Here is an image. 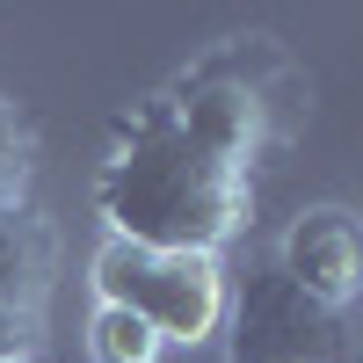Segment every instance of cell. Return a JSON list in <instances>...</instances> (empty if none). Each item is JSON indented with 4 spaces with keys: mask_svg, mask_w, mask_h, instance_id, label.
Segmentation results:
<instances>
[{
    "mask_svg": "<svg viewBox=\"0 0 363 363\" xmlns=\"http://www.w3.org/2000/svg\"><path fill=\"white\" fill-rule=\"evenodd\" d=\"M95 211L102 233L138 240V247L225 255L255 225V174L203 153L167 116L160 95H138L109 124V153L95 167Z\"/></svg>",
    "mask_w": 363,
    "mask_h": 363,
    "instance_id": "1",
    "label": "cell"
},
{
    "mask_svg": "<svg viewBox=\"0 0 363 363\" xmlns=\"http://www.w3.org/2000/svg\"><path fill=\"white\" fill-rule=\"evenodd\" d=\"M153 95L167 102V116L203 145V153H218L240 174H255L277 153H291L298 131H306V116H313L306 66H298L277 37H262V29L218 37L174 80H160Z\"/></svg>",
    "mask_w": 363,
    "mask_h": 363,
    "instance_id": "2",
    "label": "cell"
},
{
    "mask_svg": "<svg viewBox=\"0 0 363 363\" xmlns=\"http://www.w3.org/2000/svg\"><path fill=\"white\" fill-rule=\"evenodd\" d=\"M87 284L95 306L138 313L167 349H211L225 335L233 306V269L225 255H189V247H138V240L102 233L87 255Z\"/></svg>",
    "mask_w": 363,
    "mask_h": 363,
    "instance_id": "3",
    "label": "cell"
},
{
    "mask_svg": "<svg viewBox=\"0 0 363 363\" xmlns=\"http://www.w3.org/2000/svg\"><path fill=\"white\" fill-rule=\"evenodd\" d=\"M342 327L335 313H320L277 262H262L247 284H233L225 306V349L233 363H342Z\"/></svg>",
    "mask_w": 363,
    "mask_h": 363,
    "instance_id": "4",
    "label": "cell"
},
{
    "mask_svg": "<svg viewBox=\"0 0 363 363\" xmlns=\"http://www.w3.org/2000/svg\"><path fill=\"white\" fill-rule=\"evenodd\" d=\"M269 262H277L320 313L349 320L356 291H363V233H356V211L349 203H306L284 225V240H277Z\"/></svg>",
    "mask_w": 363,
    "mask_h": 363,
    "instance_id": "5",
    "label": "cell"
},
{
    "mask_svg": "<svg viewBox=\"0 0 363 363\" xmlns=\"http://www.w3.org/2000/svg\"><path fill=\"white\" fill-rule=\"evenodd\" d=\"M58 284V225L37 203L0 211V306L15 313H44Z\"/></svg>",
    "mask_w": 363,
    "mask_h": 363,
    "instance_id": "6",
    "label": "cell"
},
{
    "mask_svg": "<svg viewBox=\"0 0 363 363\" xmlns=\"http://www.w3.org/2000/svg\"><path fill=\"white\" fill-rule=\"evenodd\" d=\"M167 342L124 306H95L87 313V363H160Z\"/></svg>",
    "mask_w": 363,
    "mask_h": 363,
    "instance_id": "7",
    "label": "cell"
},
{
    "mask_svg": "<svg viewBox=\"0 0 363 363\" xmlns=\"http://www.w3.org/2000/svg\"><path fill=\"white\" fill-rule=\"evenodd\" d=\"M37 189V124L15 95H0V211L29 203Z\"/></svg>",
    "mask_w": 363,
    "mask_h": 363,
    "instance_id": "8",
    "label": "cell"
},
{
    "mask_svg": "<svg viewBox=\"0 0 363 363\" xmlns=\"http://www.w3.org/2000/svg\"><path fill=\"white\" fill-rule=\"evenodd\" d=\"M0 363H44V313L0 306Z\"/></svg>",
    "mask_w": 363,
    "mask_h": 363,
    "instance_id": "9",
    "label": "cell"
}]
</instances>
